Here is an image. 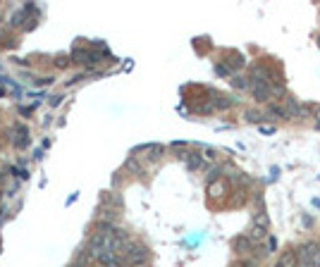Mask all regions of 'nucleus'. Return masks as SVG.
<instances>
[{
	"label": "nucleus",
	"instance_id": "6e6552de",
	"mask_svg": "<svg viewBox=\"0 0 320 267\" xmlns=\"http://www.w3.org/2000/svg\"><path fill=\"white\" fill-rule=\"evenodd\" d=\"M265 234H268V229H263V227H251V234H249V239L251 241H258V239H265Z\"/></svg>",
	"mask_w": 320,
	"mask_h": 267
},
{
	"label": "nucleus",
	"instance_id": "f03ea898",
	"mask_svg": "<svg viewBox=\"0 0 320 267\" xmlns=\"http://www.w3.org/2000/svg\"><path fill=\"white\" fill-rule=\"evenodd\" d=\"M251 91H253V98H256L258 103H268L275 93H272V86L265 81H253L251 84Z\"/></svg>",
	"mask_w": 320,
	"mask_h": 267
},
{
	"label": "nucleus",
	"instance_id": "9d476101",
	"mask_svg": "<svg viewBox=\"0 0 320 267\" xmlns=\"http://www.w3.org/2000/svg\"><path fill=\"white\" fill-rule=\"evenodd\" d=\"M0 84H5V86H7L10 91H12L14 96H19V89H17V84H14L12 79H10V76H0Z\"/></svg>",
	"mask_w": 320,
	"mask_h": 267
},
{
	"label": "nucleus",
	"instance_id": "4468645a",
	"mask_svg": "<svg viewBox=\"0 0 320 267\" xmlns=\"http://www.w3.org/2000/svg\"><path fill=\"white\" fill-rule=\"evenodd\" d=\"M12 172H14V174H17V177H19V179H27V177H29V172H24V170H17V167H12Z\"/></svg>",
	"mask_w": 320,
	"mask_h": 267
},
{
	"label": "nucleus",
	"instance_id": "9b49d317",
	"mask_svg": "<svg viewBox=\"0 0 320 267\" xmlns=\"http://www.w3.org/2000/svg\"><path fill=\"white\" fill-rule=\"evenodd\" d=\"M127 170L136 172V174H144V170H141V167H139V162H136L134 158H129V160H127Z\"/></svg>",
	"mask_w": 320,
	"mask_h": 267
},
{
	"label": "nucleus",
	"instance_id": "dca6fc26",
	"mask_svg": "<svg viewBox=\"0 0 320 267\" xmlns=\"http://www.w3.org/2000/svg\"><path fill=\"white\" fill-rule=\"evenodd\" d=\"M315 129H320V105H318V110H315Z\"/></svg>",
	"mask_w": 320,
	"mask_h": 267
},
{
	"label": "nucleus",
	"instance_id": "f3484780",
	"mask_svg": "<svg viewBox=\"0 0 320 267\" xmlns=\"http://www.w3.org/2000/svg\"><path fill=\"white\" fill-rule=\"evenodd\" d=\"M70 267H86V265H82V262H72Z\"/></svg>",
	"mask_w": 320,
	"mask_h": 267
},
{
	"label": "nucleus",
	"instance_id": "423d86ee",
	"mask_svg": "<svg viewBox=\"0 0 320 267\" xmlns=\"http://www.w3.org/2000/svg\"><path fill=\"white\" fill-rule=\"evenodd\" d=\"M232 246H234V251H237L239 255H246L253 248V241L249 239V236H237V239L232 241Z\"/></svg>",
	"mask_w": 320,
	"mask_h": 267
},
{
	"label": "nucleus",
	"instance_id": "0eeeda50",
	"mask_svg": "<svg viewBox=\"0 0 320 267\" xmlns=\"http://www.w3.org/2000/svg\"><path fill=\"white\" fill-rule=\"evenodd\" d=\"M208 193H210V198H220V196H227V184L217 179V181L208 184Z\"/></svg>",
	"mask_w": 320,
	"mask_h": 267
},
{
	"label": "nucleus",
	"instance_id": "20e7f679",
	"mask_svg": "<svg viewBox=\"0 0 320 267\" xmlns=\"http://www.w3.org/2000/svg\"><path fill=\"white\" fill-rule=\"evenodd\" d=\"M179 158L189 165V170H201V167H206V160H203L201 153H182Z\"/></svg>",
	"mask_w": 320,
	"mask_h": 267
},
{
	"label": "nucleus",
	"instance_id": "ddd939ff",
	"mask_svg": "<svg viewBox=\"0 0 320 267\" xmlns=\"http://www.w3.org/2000/svg\"><path fill=\"white\" fill-rule=\"evenodd\" d=\"M246 117H249L251 122H258V119H265V115H258V112H249Z\"/></svg>",
	"mask_w": 320,
	"mask_h": 267
},
{
	"label": "nucleus",
	"instance_id": "7ed1b4c3",
	"mask_svg": "<svg viewBox=\"0 0 320 267\" xmlns=\"http://www.w3.org/2000/svg\"><path fill=\"white\" fill-rule=\"evenodd\" d=\"M12 143L17 146V148H27L29 146V131L27 127H22V124H17L12 129Z\"/></svg>",
	"mask_w": 320,
	"mask_h": 267
},
{
	"label": "nucleus",
	"instance_id": "f257e3e1",
	"mask_svg": "<svg viewBox=\"0 0 320 267\" xmlns=\"http://www.w3.org/2000/svg\"><path fill=\"white\" fill-rule=\"evenodd\" d=\"M146 258H148L146 246H141V243H134V241H132L129 248H127L125 258H122V262H127V265H132V267H139V265L146 262Z\"/></svg>",
	"mask_w": 320,
	"mask_h": 267
},
{
	"label": "nucleus",
	"instance_id": "2eb2a0df",
	"mask_svg": "<svg viewBox=\"0 0 320 267\" xmlns=\"http://www.w3.org/2000/svg\"><path fill=\"white\" fill-rule=\"evenodd\" d=\"M70 65V57H57V67H67Z\"/></svg>",
	"mask_w": 320,
	"mask_h": 267
},
{
	"label": "nucleus",
	"instance_id": "1a4fd4ad",
	"mask_svg": "<svg viewBox=\"0 0 320 267\" xmlns=\"http://www.w3.org/2000/svg\"><path fill=\"white\" fill-rule=\"evenodd\" d=\"M232 86H234V89H249L251 84L246 76H234V79H232Z\"/></svg>",
	"mask_w": 320,
	"mask_h": 267
},
{
	"label": "nucleus",
	"instance_id": "f8f14e48",
	"mask_svg": "<svg viewBox=\"0 0 320 267\" xmlns=\"http://www.w3.org/2000/svg\"><path fill=\"white\" fill-rule=\"evenodd\" d=\"M215 72H217V74H220V76H227V74H230V72H232V69L227 67L225 62H217V65H215Z\"/></svg>",
	"mask_w": 320,
	"mask_h": 267
},
{
	"label": "nucleus",
	"instance_id": "39448f33",
	"mask_svg": "<svg viewBox=\"0 0 320 267\" xmlns=\"http://www.w3.org/2000/svg\"><path fill=\"white\" fill-rule=\"evenodd\" d=\"M275 267H299V255L294 253L292 248H287L285 253L279 255V260Z\"/></svg>",
	"mask_w": 320,
	"mask_h": 267
}]
</instances>
